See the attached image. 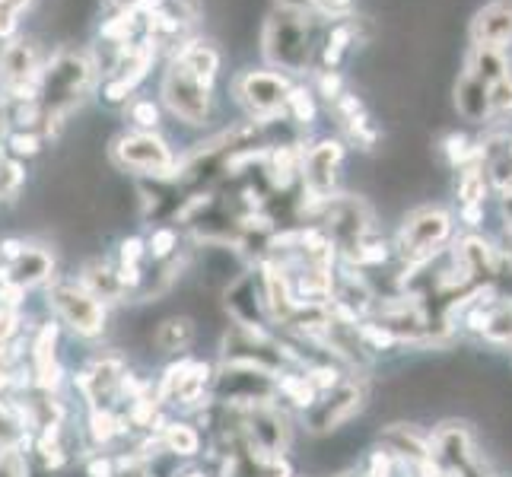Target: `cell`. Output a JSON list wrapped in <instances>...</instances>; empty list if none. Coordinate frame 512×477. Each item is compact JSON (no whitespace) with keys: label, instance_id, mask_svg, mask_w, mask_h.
I'll list each match as a JSON object with an SVG mask.
<instances>
[{"label":"cell","instance_id":"6da1fadb","mask_svg":"<svg viewBox=\"0 0 512 477\" xmlns=\"http://www.w3.org/2000/svg\"><path fill=\"white\" fill-rule=\"evenodd\" d=\"M93 74H96V64L83 55V51H58L55 58H51L45 67H42V80H39V121H45V128L55 131L61 128V121L70 115V109L83 99V93L90 90L93 83Z\"/></svg>","mask_w":512,"mask_h":477},{"label":"cell","instance_id":"7a4b0ae2","mask_svg":"<svg viewBox=\"0 0 512 477\" xmlns=\"http://www.w3.org/2000/svg\"><path fill=\"white\" fill-rule=\"evenodd\" d=\"M264 58L284 70H303L309 61V26L303 20V13L293 10H277L268 26H264Z\"/></svg>","mask_w":512,"mask_h":477},{"label":"cell","instance_id":"3957f363","mask_svg":"<svg viewBox=\"0 0 512 477\" xmlns=\"http://www.w3.org/2000/svg\"><path fill=\"white\" fill-rule=\"evenodd\" d=\"M112 159L128 172L150 175V179H172L175 172V156L163 137L153 131H131L115 137Z\"/></svg>","mask_w":512,"mask_h":477},{"label":"cell","instance_id":"277c9868","mask_svg":"<svg viewBox=\"0 0 512 477\" xmlns=\"http://www.w3.org/2000/svg\"><path fill=\"white\" fill-rule=\"evenodd\" d=\"M48 303L58 312L64 325H70L83 338H96L105 328V306L86 290L77 280H58L55 287L48 290Z\"/></svg>","mask_w":512,"mask_h":477},{"label":"cell","instance_id":"5b68a950","mask_svg":"<svg viewBox=\"0 0 512 477\" xmlns=\"http://www.w3.org/2000/svg\"><path fill=\"white\" fill-rule=\"evenodd\" d=\"M233 90H236V99L245 105V112L264 125V121H271L277 112L287 109L293 86L287 83L284 74H277V70H245V74L236 77Z\"/></svg>","mask_w":512,"mask_h":477},{"label":"cell","instance_id":"8992f818","mask_svg":"<svg viewBox=\"0 0 512 477\" xmlns=\"http://www.w3.org/2000/svg\"><path fill=\"white\" fill-rule=\"evenodd\" d=\"M217 382V398L229 408H252V404H271L277 382L274 373H264L258 366L245 363H226L223 373L214 376Z\"/></svg>","mask_w":512,"mask_h":477},{"label":"cell","instance_id":"52a82bcc","mask_svg":"<svg viewBox=\"0 0 512 477\" xmlns=\"http://www.w3.org/2000/svg\"><path fill=\"white\" fill-rule=\"evenodd\" d=\"M42 80V58L32 42L13 39L0 51V83L7 99H35Z\"/></svg>","mask_w":512,"mask_h":477},{"label":"cell","instance_id":"ba28073f","mask_svg":"<svg viewBox=\"0 0 512 477\" xmlns=\"http://www.w3.org/2000/svg\"><path fill=\"white\" fill-rule=\"evenodd\" d=\"M163 99L172 115H179L188 125H204L210 115V86L191 77L185 67L169 61V70L163 77Z\"/></svg>","mask_w":512,"mask_h":477},{"label":"cell","instance_id":"9c48e42d","mask_svg":"<svg viewBox=\"0 0 512 477\" xmlns=\"http://www.w3.org/2000/svg\"><path fill=\"white\" fill-rule=\"evenodd\" d=\"M449 214H443V210H417V214H411L408 220H404L401 226V255L408 258L411 264H423L427 258H433L439 252V245L446 242L449 236Z\"/></svg>","mask_w":512,"mask_h":477},{"label":"cell","instance_id":"30bf717a","mask_svg":"<svg viewBox=\"0 0 512 477\" xmlns=\"http://www.w3.org/2000/svg\"><path fill=\"white\" fill-rule=\"evenodd\" d=\"M366 404V382H357V379H347V382H338L334 388H328V395L312 404L309 411V430L312 433H331L344 427V423L360 414V408Z\"/></svg>","mask_w":512,"mask_h":477},{"label":"cell","instance_id":"8fae6325","mask_svg":"<svg viewBox=\"0 0 512 477\" xmlns=\"http://www.w3.org/2000/svg\"><path fill=\"white\" fill-rule=\"evenodd\" d=\"M242 433L249 439L252 452L258 455H271L280 458L290 443V427H287V417L280 414L271 404H252L245 408L242 414Z\"/></svg>","mask_w":512,"mask_h":477},{"label":"cell","instance_id":"7c38bea8","mask_svg":"<svg viewBox=\"0 0 512 477\" xmlns=\"http://www.w3.org/2000/svg\"><path fill=\"white\" fill-rule=\"evenodd\" d=\"M344 156V147L338 140H322L319 147H312L303 159H299V172H303L306 191L312 194V201H325L331 182H334V169H338Z\"/></svg>","mask_w":512,"mask_h":477},{"label":"cell","instance_id":"4fadbf2b","mask_svg":"<svg viewBox=\"0 0 512 477\" xmlns=\"http://www.w3.org/2000/svg\"><path fill=\"white\" fill-rule=\"evenodd\" d=\"M210 366L207 363H175L166 369V376H163V385H160V398L163 401H172V404H194L201 395H204V388L210 385Z\"/></svg>","mask_w":512,"mask_h":477},{"label":"cell","instance_id":"5bb4252c","mask_svg":"<svg viewBox=\"0 0 512 477\" xmlns=\"http://www.w3.org/2000/svg\"><path fill=\"white\" fill-rule=\"evenodd\" d=\"M322 207V217L328 223V229L334 236H338L344 245H357L363 242V233L369 229V214H366V207L360 201H353V198H338V201H319Z\"/></svg>","mask_w":512,"mask_h":477},{"label":"cell","instance_id":"9a60e30c","mask_svg":"<svg viewBox=\"0 0 512 477\" xmlns=\"http://www.w3.org/2000/svg\"><path fill=\"white\" fill-rule=\"evenodd\" d=\"M471 35L484 51L503 48L512 39V0H497V4L484 7L471 26Z\"/></svg>","mask_w":512,"mask_h":477},{"label":"cell","instance_id":"2e32d148","mask_svg":"<svg viewBox=\"0 0 512 477\" xmlns=\"http://www.w3.org/2000/svg\"><path fill=\"white\" fill-rule=\"evenodd\" d=\"M125 382V363H121V357H99L90 363V369L80 376V388L83 395L90 398L96 408L115 395V388Z\"/></svg>","mask_w":512,"mask_h":477},{"label":"cell","instance_id":"e0dca14e","mask_svg":"<svg viewBox=\"0 0 512 477\" xmlns=\"http://www.w3.org/2000/svg\"><path fill=\"white\" fill-rule=\"evenodd\" d=\"M172 61L179 67H185L191 77H198L201 83L210 86L217 77V70H220V51L204 39H191V42H182L172 51Z\"/></svg>","mask_w":512,"mask_h":477},{"label":"cell","instance_id":"ac0fdd59","mask_svg":"<svg viewBox=\"0 0 512 477\" xmlns=\"http://www.w3.org/2000/svg\"><path fill=\"white\" fill-rule=\"evenodd\" d=\"M7 268H10L13 284H20L26 290L32 284H42V280H48L51 268H55V261H51V255L45 249H39V245H26V249L16 255V261L7 264Z\"/></svg>","mask_w":512,"mask_h":477},{"label":"cell","instance_id":"d6986e66","mask_svg":"<svg viewBox=\"0 0 512 477\" xmlns=\"http://www.w3.org/2000/svg\"><path fill=\"white\" fill-rule=\"evenodd\" d=\"M382 439H385V446H388V455H404L411 465L433 462L430 439L423 436V433H417L414 427H408V423H398V427H392Z\"/></svg>","mask_w":512,"mask_h":477},{"label":"cell","instance_id":"ffe728a7","mask_svg":"<svg viewBox=\"0 0 512 477\" xmlns=\"http://www.w3.org/2000/svg\"><path fill=\"white\" fill-rule=\"evenodd\" d=\"M55 338L58 331L55 325H45L39 331V338H35L32 344V360H35V382H39V388H55L58 382V366H55Z\"/></svg>","mask_w":512,"mask_h":477},{"label":"cell","instance_id":"44dd1931","mask_svg":"<svg viewBox=\"0 0 512 477\" xmlns=\"http://www.w3.org/2000/svg\"><path fill=\"white\" fill-rule=\"evenodd\" d=\"M80 284L90 290L99 303L102 299H118L121 293H125V284H121V277L118 271H112L105 261H93V264H86V271H83V280Z\"/></svg>","mask_w":512,"mask_h":477},{"label":"cell","instance_id":"7402d4cb","mask_svg":"<svg viewBox=\"0 0 512 477\" xmlns=\"http://www.w3.org/2000/svg\"><path fill=\"white\" fill-rule=\"evenodd\" d=\"M191 341H194V322L185 315L166 318V322L160 325V331H156V347H160L163 353H179Z\"/></svg>","mask_w":512,"mask_h":477},{"label":"cell","instance_id":"603a6c76","mask_svg":"<svg viewBox=\"0 0 512 477\" xmlns=\"http://www.w3.org/2000/svg\"><path fill=\"white\" fill-rule=\"evenodd\" d=\"M163 446L172 455L191 458V455H198V449H201V436H198V430L191 427V423H169V427L163 430Z\"/></svg>","mask_w":512,"mask_h":477},{"label":"cell","instance_id":"cb8c5ba5","mask_svg":"<svg viewBox=\"0 0 512 477\" xmlns=\"http://www.w3.org/2000/svg\"><path fill=\"white\" fill-rule=\"evenodd\" d=\"M147 7H153L156 13H163L166 20L179 23L182 29L194 26L201 20V0H150Z\"/></svg>","mask_w":512,"mask_h":477},{"label":"cell","instance_id":"d4e9b609","mask_svg":"<svg viewBox=\"0 0 512 477\" xmlns=\"http://www.w3.org/2000/svg\"><path fill=\"white\" fill-rule=\"evenodd\" d=\"M277 392H284L293 404H299V408H312L319 388L309 382V376H280Z\"/></svg>","mask_w":512,"mask_h":477},{"label":"cell","instance_id":"484cf974","mask_svg":"<svg viewBox=\"0 0 512 477\" xmlns=\"http://www.w3.org/2000/svg\"><path fill=\"white\" fill-rule=\"evenodd\" d=\"M23 182H26L23 166L16 163V159L0 156V201H4V204L16 201V194H20Z\"/></svg>","mask_w":512,"mask_h":477},{"label":"cell","instance_id":"4316f807","mask_svg":"<svg viewBox=\"0 0 512 477\" xmlns=\"http://www.w3.org/2000/svg\"><path fill=\"white\" fill-rule=\"evenodd\" d=\"M458 198H462L465 204H481L484 201V175L478 166H471L462 182H458Z\"/></svg>","mask_w":512,"mask_h":477},{"label":"cell","instance_id":"83f0119b","mask_svg":"<svg viewBox=\"0 0 512 477\" xmlns=\"http://www.w3.org/2000/svg\"><path fill=\"white\" fill-rule=\"evenodd\" d=\"M175 245H179V236H175V229L163 226V229H156L153 239H150V252L156 261H166L172 252H175Z\"/></svg>","mask_w":512,"mask_h":477},{"label":"cell","instance_id":"f1b7e54d","mask_svg":"<svg viewBox=\"0 0 512 477\" xmlns=\"http://www.w3.org/2000/svg\"><path fill=\"white\" fill-rule=\"evenodd\" d=\"M287 109L293 112L296 121H303V125H309V121L315 118V105H312V96L306 90H290Z\"/></svg>","mask_w":512,"mask_h":477},{"label":"cell","instance_id":"f546056e","mask_svg":"<svg viewBox=\"0 0 512 477\" xmlns=\"http://www.w3.org/2000/svg\"><path fill=\"white\" fill-rule=\"evenodd\" d=\"M90 427H93V436L99 439V443H109V439L121 430V423H118L109 411L96 408V411H93V420H90Z\"/></svg>","mask_w":512,"mask_h":477},{"label":"cell","instance_id":"4dcf8cb0","mask_svg":"<svg viewBox=\"0 0 512 477\" xmlns=\"http://www.w3.org/2000/svg\"><path fill=\"white\" fill-rule=\"evenodd\" d=\"M131 121L137 128H144V131L156 128V121H160V109H156V102H150V99L134 102L131 105Z\"/></svg>","mask_w":512,"mask_h":477},{"label":"cell","instance_id":"1f68e13d","mask_svg":"<svg viewBox=\"0 0 512 477\" xmlns=\"http://www.w3.org/2000/svg\"><path fill=\"white\" fill-rule=\"evenodd\" d=\"M487 102L493 105V109H512V80L509 77L493 80L490 90H487Z\"/></svg>","mask_w":512,"mask_h":477},{"label":"cell","instance_id":"d6a6232c","mask_svg":"<svg viewBox=\"0 0 512 477\" xmlns=\"http://www.w3.org/2000/svg\"><path fill=\"white\" fill-rule=\"evenodd\" d=\"M39 147H42L39 134H32V131H13L10 134V150L16 156H35V153H39Z\"/></svg>","mask_w":512,"mask_h":477},{"label":"cell","instance_id":"836d02e7","mask_svg":"<svg viewBox=\"0 0 512 477\" xmlns=\"http://www.w3.org/2000/svg\"><path fill=\"white\" fill-rule=\"evenodd\" d=\"M312 10L328 16V20H341L353 13V0H312Z\"/></svg>","mask_w":512,"mask_h":477},{"label":"cell","instance_id":"e575fe53","mask_svg":"<svg viewBox=\"0 0 512 477\" xmlns=\"http://www.w3.org/2000/svg\"><path fill=\"white\" fill-rule=\"evenodd\" d=\"M140 255H144V242H140V239L121 242V271H137Z\"/></svg>","mask_w":512,"mask_h":477},{"label":"cell","instance_id":"d590c367","mask_svg":"<svg viewBox=\"0 0 512 477\" xmlns=\"http://www.w3.org/2000/svg\"><path fill=\"white\" fill-rule=\"evenodd\" d=\"M16 328H20V315H16V309H0V347H7Z\"/></svg>","mask_w":512,"mask_h":477},{"label":"cell","instance_id":"8d00e7d4","mask_svg":"<svg viewBox=\"0 0 512 477\" xmlns=\"http://www.w3.org/2000/svg\"><path fill=\"white\" fill-rule=\"evenodd\" d=\"M446 153H449V163H452V166L465 163V159H468V140H465L462 134H452V137L446 140Z\"/></svg>","mask_w":512,"mask_h":477},{"label":"cell","instance_id":"74e56055","mask_svg":"<svg viewBox=\"0 0 512 477\" xmlns=\"http://www.w3.org/2000/svg\"><path fill=\"white\" fill-rule=\"evenodd\" d=\"M16 23H20V13L0 0V39H10V35L16 32Z\"/></svg>","mask_w":512,"mask_h":477},{"label":"cell","instance_id":"f35d334b","mask_svg":"<svg viewBox=\"0 0 512 477\" xmlns=\"http://www.w3.org/2000/svg\"><path fill=\"white\" fill-rule=\"evenodd\" d=\"M0 477H23V458L16 452H0Z\"/></svg>","mask_w":512,"mask_h":477},{"label":"cell","instance_id":"ab89813d","mask_svg":"<svg viewBox=\"0 0 512 477\" xmlns=\"http://www.w3.org/2000/svg\"><path fill=\"white\" fill-rule=\"evenodd\" d=\"M20 296H23V287L7 280V284H0V309H16L20 306Z\"/></svg>","mask_w":512,"mask_h":477},{"label":"cell","instance_id":"60d3db41","mask_svg":"<svg viewBox=\"0 0 512 477\" xmlns=\"http://www.w3.org/2000/svg\"><path fill=\"white\" fill-rule=\"evenodd\" d=\"M319 90H322L325 99H338V96H341V77H338V74H331V70H322Z\"/></svg>","mask_w":512,"mask_h":477},{"label":"cell","instance_id":"b9f144b4","mask_svg":"<svg viewBox=\"0 0 512 477\" xmlns=\"http://www.w3.org/2000/svg\"><path fill=\"white\" fill-rule=\"evenodd\" d=\"M150 4V0H105V7L112 13H140Z\"/></svg>","mask_w":512,"mask_h":477},{"label":"cell","instance_id":"7bdbcfd3","mask_svg":"<svg viewBox=\"0 0 512 477\" xmlns=\"http://www.w3.org/2000/svg\"><path fill=\"white\" fill-rule=\"evenodd\" d=\"M23 249H26L23 242H16V239H4V242H0V258H4L7 264H13V261H16V255H20Z\"/></svg>","mask_w":512,"mask_h":477},{"label":"cell","instance_id":"ee69618b","mask_svg":"<svg viewBox=\"0 0 512 477\" xmlns=\"http://www.w3.org/2000/svg\"><path fill=\"white\" fill-rule=\"evenodd\" d=\"M280 10H293V13H303L306 7H312V0H277Z\"/></svg>","mask_w":512,"mask_h":477},{"label":"cell","instance_id":"f6af8a7d","mask_svg":"<svg viewBox=\"0 0 512 477\" xmlns=\"http://www.w3.org/2000/svg\"><path fill=\"white\" fill-rule=\"evenodd\" d=\"M465 220L474 226V223H478L481 220V207L478 204H465Z\"/></svg>","mask_w":512,"mask_h":477},{"label":"cell","instance_id":"bcb514c9","mask_svg":"<svg viewBox=\"0 0 512 477\" xmlns=\"http://www.w3.org/2000/svg\"><path fill=\"white\" fill-rule=\"evenodd\" d=\"M4 4H10L16 13H26V10L32 7V0H4Z\"/></svg>","mask_w":512,"mask_h":477},{"label":"cell","instance_id":"7dc6e473","mask_svg":"<svg viewBox=\"0 0 512 477\" xmlns=\"http://www.w3.org/2000/svg\"><path fill=\"white\" fill-rule=\"evenodd\" d=\"M4 382H7V376H4V369H0V388H4Z\"/></svg>","mask_w":512,"mask_h":477},{"label":"cell","instance_id":"c3c4849f","mask_svg":"<svg viewBox=\"0 0 512 477\" xmlns=\"http://www.w3.org/2000/svg\"><path fill=\"white\" fill-rule=\"evenodd\" d=\"M185 477H204L201 471H191V474H185Z\"/></svg>","mask_w":512,"mask_h":477},{"label":"cell","instance_id":"681fc988","mask_svg":"<svg viewBox=\"0 0 512 477\" xmlns=\"http://www.w3.org/2000/svg\"><path fill=\"white\" fill-rule=\"evenodd\" d=\"M509 156H512V150H509Z\"/></svg>","mask_w":512,"mask_h":477}]
</instances>
